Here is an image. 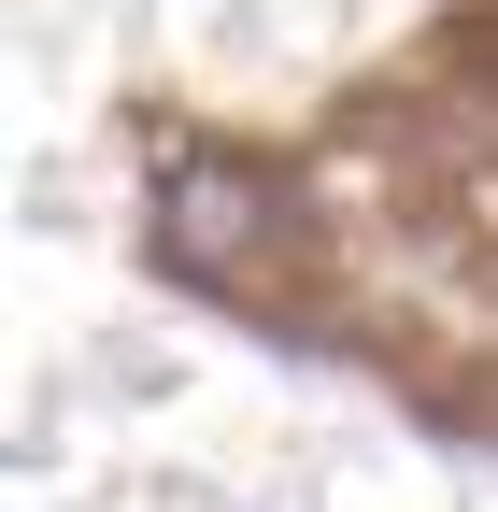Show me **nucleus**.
<instances>
[{
	"instance_id": "f257e3e1",
	"label": "nucleus",
	"mask_w": 498,
	"mask_h": 512,
	"mask_svg": "<svg viewBox=\"0 0 498 512\" xmlns=\"http://www.w3.org/2000/svg\"><path fill=\"white\" fill-rule=\"evenodd\" d=\"M285 228V185L271 171H242V157H171V200H157V256L185 285H228L242 256H257Z\"/></svg>"
}]
</instances>
